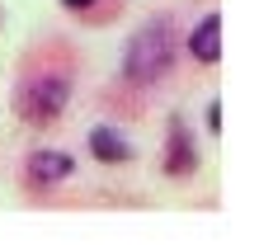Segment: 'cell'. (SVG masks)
Returning a JSON list of instances; mask_svg holds the SVG:
<instances>
[{"label":"cell","mask_w":259,"mask_h":245,"mask_svg":"<svg viewBox=\"0 0 259 245\" xmlns=\"http://www.w3.org/2000/svg\"><path fill=\"white\" fill-rule=\"evenodd\" d=\"M170 28H165L160 19L151 24V28H142L132 43H127V75L132 80H156V75L170 66Z\"/></svg>","instance_id":"6da1fadb"},{"label":"cell","mask_w":259,"mask_h":245,"mask_svg":"<svg viewBox=\"0 0 259 245\" xmlns=\"http://www.w3.org/2000/svg\"><path fill=\"white\" fill-rule=\"evenodd\" d=\"M62 109H66V85L62 80H38L28 95H19V113L33 118V123H52Z\"/></svg>","instance_id":"7a4b0ae2"},{"label":"cell","mask_w":259,"mask_h":245,"mask_svg":"<svg viewBox=\"0 0 259 245\" xmlns=\"http://www.w3.org/2000/svg\"><path fill=\"white\" fill-rule=\"evenodd\" d=\"M189 48H193L198 61H217L222 57V19H217V14H207V19L189 33Z\"/></svg>","instance_id":"3957f363"},{"label":"cell","mask_w":259,"mask_h":245,"mask_svg":"<svg viewBox=\"0 0 259 245\" xmlns=\"http://www.w3.org/2000/svg\"><path fill=\"white\" fill-rule=\"evenodd\" d=\"M71 175V156L66 151H38L33 160H28V179L33 184H57Z\"/></svg>","instance_id":"277c9868"},{"label":"cell","mask_w":259,"mask_h":245,"mask_svg":"<svg viewBox=\"0 0 259 245\" xmlns=\"http://www.w3.org/2000/svg\"><path fill=\"white\" fill-rule=\"evenodd\" d=\"M165 170H170V175H189V170H193V146H189L184 123H175V128H170V146H165Z\"/></svg>","instance_id":"5b68a950"},{"label":"cell","mask_w":259,"mask_h":245,"mask_svg":"<svg viewBox=\"0 0 259 245\" xmlns=\"http://www.w3.org/2000/svg\"><path fill=\"white\" fill-rule=\"evenodd\" d=\"M90 151H95L99 160H109V165L132 160V146H127L118 132H109V128H95V132H90Z\"/></svg>","instance_id":"8992f818"},{"label":"cell","mask_w":259,"mask_h":245,"mask_svg":"<svg viewBox=\"0 0 259 245\" xmlns=\"http://www.w3.org/2000/svg\"><path fill=\"white\" fill-rule=\"evenodd\" d=\"M207 128H212V132L222 128V104H212V109H207Z\"/></svg>","instance_id":"52a82bcc"},{"label":"cell","mask_w":259,"mask_h":245,"mask_svg":"<svg viewBox=\"0 0 259 245\" xmlns=\"http://www.w3.org/2000/svg\"><path fill=\"white\" fill-rule=\"evenodd\" d=\"M66 5H71V10H90L95 0H66Z\"/></svg>","instance_id":"ba28073f"}]
</instances>
